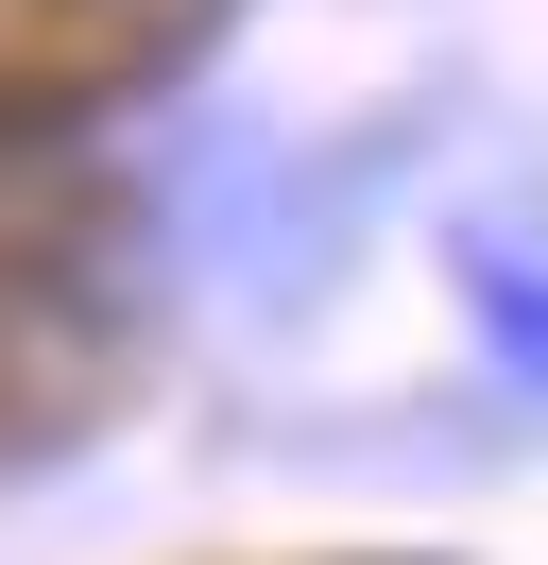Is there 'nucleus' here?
<instances>
[{
	"label": "nucleus",
	"instance_id": "f257e3e1",
	"mask_svg": "<svg viewBox=\"0 0 548 565\" xmlns=\"http://www.w3.org/2000/svg\"><path fill=\"white\" fill-rule=\"evenodd\" d=\"M463 291H479V326H497V360H514V377H548V257L479 223V241H463Z\"/></svg>",
	"mask_w": 548,
	"mask_h": 565
}]
</instances>
